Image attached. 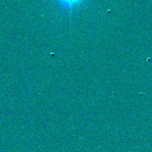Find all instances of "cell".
I'll return each mask as SVG.
<instances>
[{
  "mask_svg": "<svg viewBox=\"0 0 152 152\" xmlns=\"http://www.w3.org/2000/svg\"><path fill=\"white\" fill-rule=\"evenodd\" d=\"M55 5L63 12H68L70 16L72 12L79 8L86 0H53Z\"/></svg>",
  "mask_w": 152,
  "mask_h": 152,
  "instance_id": "6da1fadb",
  "label": "cell"
}]
</instances>
